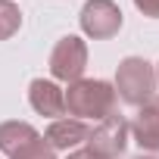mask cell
Wrapping results in <instances>:
<instances>
[{"instance_id": "cell-1", "label": "cell", "mask_w": 159, "mask_h": 159, "mask_svg": "<svg viewBox=\"0 0 159 159\" xmlns=\"http://www.w3.org/2000/svg\"><path fill=\"white\" fill-rule=\"evenodd\" d=\"M62 94H66V112L72 119L103 122L116 112V88L103 78H78Z\"/></svg>"}, {"instance_id": "cell-2", "label": "cell", "mask_w": 159, "mask_h": 159, "mask_svg": "<svg viewBox=\"0 0 159 159\" xmlns=\"http://www.w3.org/2000/svg\"><path fill=\"white\" fill-rule=\"evenodd\" d=\"M112 88L128 106H143L156 91V72H153V66L147 59L128 56L116 69V84Z\"/></svg>"}, {"instance_id": "cell-3", "label": "cell", "mask_w": 159, "mask_h": 159, "mask_svg": "<svg viewBox=\"0 0 159 159\" xmlns=\"http://www.w3.org/2000/svg\"><path fill=\"white\" fill-rule=\"evenodd\" d=\"M84 69H88V44L81 38H75V34L59 38V44L50 53V72H53V78L72 84V81H78V78L84 75Z\"/></svg>"}, {"instance_id": "cell-4", "label": "cell", "mask_w": 159, "mask_h": 159, "mask_svg": "<svg viewBox=\"0 0 159 159\" xmlns=\"http://www.w3.org/2000/svg\"><path fill=\"white\" fill-rule=\"evenodd\" d=\"M128 122L119 116V112H112L109 119H103L97 128H91V134H88V150L91 153H97V156H106V159H116V156H122L125 153V147H128Z\"/></svg>"}, {"instance_id": "cell-5", "label": "cell", "mask_w": 159, "mask_h": 159, "mask_svg": "<svg viewBox=\"0 0 159 159\" xmlns=\"http://www.w3.org/2000/svg\"><path fill=\"white\" fill-rule=\"evenodd\" d=\"M122 28V10L112 0H88L81 7V31L94 41H106L119 34Z\"/></svg>"}, {"instance_id": "cell-6", "label": "cell", "mask_w": 159, "mask_h": 159, "mask_svg": "<svg viewBox=\"0 0 159 159\" xmlns=\"http://www.w3.org/2000/svg\"><path fill=\"white\" fill-rule=\"evenodd\" d=\"M128 128H131L134 140L140 143V150H147V153L159 150V94H153L143 106H137V116Z\"/></svg>"}, {"instance_id": "cell-7", "label": "cell", "mask_w": 159, "mask_h": 159, "mask_svg": "<svg viewBox=\"0 0 159 159\" xmlns=\"http://www.w3.org/2000/svg\"><path fill=\"white\" fill-rule=\"evenodd\" d=\"M28 100H31V109L41 112V116H50V119H62L66 116V94L53 81L34 78L28 84Z\"/></svg>"}, {"instance_id": "cell-8", "label": "cell", "mask_w": 159, "mask_h": 159, "mask_svg": "<svg viewBox=\"0 0 159 159\" xmlns=\"http://www.w3.org/2000/svg\"><path fill=\"white\" fill-rule=\"evenodd\" d=\"M91 134V128L81 119H53L50 128L44 131V140L53 150H75L78 143H84Z\"/></svg>"}, {"instance_id": "cell-9", "label": "cell", "mask_w": 159, "mask_h": 159, "mask_svg": "<svg viewBox=\"0 0 159 159\" xmlns=\"http://www.w3.org/2000/svg\"><path fill=\"white\" fill-rule=\"evenodd\" d=\"M41 134L28 125V122H3L0 125V153H7V156H13V153H19L22 147H28L31 140H38Z\"/></svg>"}, {"instance_id": "cell-10", "label": "cell", "mask_w": 159, "mask_h": 159, "mask_svg": "<svg viewBox=\"0 0 159 159\" xmlns=\"http://www.w3.org/2000/svg\"><path fill=\"white\" fill-rule=\"evenodd\" d=\"M19 25H22L19 7L13 3V0H0V41L13 38V34L19 31Z\"/></svg>"}, {"instance_id": "cell-11", "label": "cell", "mask_w": 159, "mask_h": 159, "mask_svg": "<svg viewBox=\"0 0 159 159\" xmlns=\"http://www.w3.org/2000/svg\"><path fill=\"white\" fill-rule=\"evenodd\" d=\"M10 159H56V150H53L44 137H38V140H31L28 147H22L19 153H13Z\"/></svg>"}, {"instance_id": "cell-12", "label": "cell", "mask_w": 159, "mask_h": 159, "mask_svg": "<svg viewBox=\"0 0 159 159\" xmlns=\"http://www.w3.org/2000/svg\"><path fill=\"white\" fill-rule=\"evenodd\" d=\"M134 7H137L143 16H150V19H159V0H134Z\"/></svg>"}, {"instance_id": "cell-13", "label": "cell", "mask_w": 159, "mask_h": 159, "mask_svg": "<svg viewBox=\"0 0 159 159\" xmlns=\"http://www.w3.org/2000/svg\"><path fill=\"white\" fill-rule=\"evenodd\" d=\"M69 159H106V156H97V153H91V150L84 147V150H72Z\"/></svg>"}, {"instance_id": "cell-14", "label": "cell", "mask_w": 159, "mask_h": 159, "mask_svg": "<svg viewBox=\"0 0 159 159\" xmlns=\"http://www.w3.org/2000/svg\"><path fill=\"white\" fill-rule=\"evenodd\" d=\"M134 159H156V156H134Z\"/></svg>"}, {"instance_id": "cell-15", "label": "cell", "mask_w": 159, "mask_h": 159, "mask_svg": "<svg viewBox=\"0 0 159 159\" xmlns=\"http://www.w3.org/2000/svg\"><path fill=\"white\" fill-rule=\"evenodd\" d=\"M156 81H159V69H156Z\"/></svg>"}]
</instances>
